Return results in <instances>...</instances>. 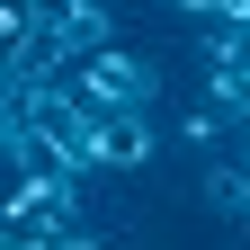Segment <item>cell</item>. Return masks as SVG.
<instances>
[{"label": "cell", "mask_w": 250, "mask_h": 250, "mask_svg": "<svg viewBox=\"0 0 250 250\" xmlns=\"http://www.w3.org/2000/svg\"><path fill=\"white\" fill-rule=\"evenodd\" d=\"M81 224V188H45V179H9V206H0V241L9 250H62Z\"/></svg>", "instance_id": "7a4b0ae2"}, {"label": "cell", "mask_w": 250, "mask_h": 250, "mask_svg": "<svg viewBox=\"0 0 250 250\" xmlns=\"http://www.w3.org/2000/svg\"><path fill=\"white\" fill-rule=\"evenodd\" d=\"M152 152H161V134H152V116H143V107H125V116H89V161H99L107 179L152 170Z\"/></svg>", "instance_id": "3957f363"}, {"label": "cell", "mask_w": 250, "mask_h": 250, "mask_svg": "<svg viewBox=\"0 0 250 250\" xmlns=\"http://www.w3.org/2000/svg\"><path fill=\"white\" fill-rule=\"evenodd\" d=\"M36 27H45V54H89V45H116V27L99 0H36Z\"/></svg>", "instance_id": "277c9868"}, {"label": "cell", "mask_w": 250, "mask_h": 250, "mask_svg": "<svg viewBox=\"0 0 250 250\" xmlns=\"http://www.w3.org/2000/svg\"><path fill=\"white\" fill-rule=\"evenodd\" d=\"M62 89L89 107V116H125V107H143L152 99V72H143V54L134 45H89L62 62Z\"/></svg>", "instance_id": "6da1fadb"}, {"label": "cell", "mask_w": 250, "mask_h": 250, "mask_svg": "<svg viewBox=\"0 0 250 250\" xmlns=\"http://www.w3.org/2000/svg\"><path fill=\"white\" fill-rule=\"evenodd\" d=\"M214 134H224V107H188V116H179V143L214 152Z\"/></svg>", "instance_id": "5b68a950"}]
</instances>
